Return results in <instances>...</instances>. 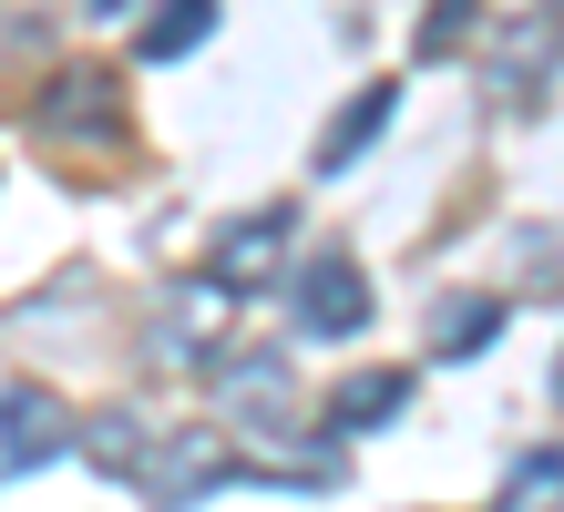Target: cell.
Wrapping results in <instances>:
<instances>
[{
    "mask_svg": "<svg viewBox=\"0 0 564 512\" xmlns=\"http://www.w3.org/2000/svg\"><path fill=\"white\" fill-rule=\"evenodd\" d=\"M247 482V461L226 451V431H164L134 451V492L144 512H195V502H216V492H237Z\"/></svg>",
    "mask_w": 564,
    "mask_h": 512,
    "instance_id": "1",
    "label": "cell"
},
{
    "mask_svg": "<svg viewBox=\"0 0 564 512\" xmlns=\"http://www.w3.org/2000/svg\"><path fill=\"white\" fill-rule=\"evenodd\" d=\"M42 133L52 144H123V83L104 73V62H73V73H52V92H42Z\"/></svg>",
    "mask_w": 564,
    "mask_h": 512,
    "instance_id": "2",
    "label": "cell"
},
{
    "mask_svg": "<svg viewBox=\"0 0 564 512\" xmlns=\"http://www.w3.org/2000/svg\"><path fill=\"white\" fill-rule=\"evenodd\" d=\"M288 318H297V338H359L370 328V277H359V257H308L288 277Z\"/></svg>",
    "mask_w": 564,
    "mask_h": 512,
    "instance_id": "3",
    "label": "cell"
},
{
    "mask_svg": "<svg viewBox=\"0 0 564 512\" xmlns=\"http://www.w3.org/2000/svg\"><path fill=\"white\" fill-rule=\"evenodd\" d=\"M226 307H237V297H226L216 277H175V287L154 297V328H144V359H154V369H195V359L216 349V328H226Z\"/></svg>",
    "mask_w": 564,
    "mask_h": 512,
    "instance_id": "4",
    "label": "cell"
},
{
    "mask_svg": "<svg viewBox=\"0 0 564 512\" xmlns=\"http://www.w3.org/2000/svg\"><path fill=\"white\" fill-rule=\"evenodd\" d=\"M73 451V410H62L42 380H11L0 390V482H21V471H42Z\"/></svg>",
    "mask_w": 564,
    "mask_h": 512,
    "instance_id": "5",
    "label": "cell"
},
{
    "mask_svg": "<svg viewBox=\"0 0 564 512\" xmlns=\"http://www.w3.org/2000/svg\"><path fill=\"white\" fill-rule=\"evenodd\" d=\"M288 236H297V216L288 205H257V216H237L216 236V257H206V277L226 287V297H247V287H268L278 266H288Z\"/></svg>",
    "mask_w": 564,
    "mask_h": 512,
    "instance_id": "6",
    "label": "cell"
},
{
    "mask_svg": "<svg viewBox=\"0 0 564 512\" xmlns=\"http://www.w3.org/2000/svg\"><path fill=\"white\" fill-rule=\"evenodd\" d=\"M401 410H411V369H349L318 410V440H359V431L401 421Z\"/></svg>",
    "mask_w": 564,
    "mask_h": 512,
    "instance_id": "7",
    "label": "cell"
},
{
    "mask_svg": "<svg viewBox=\"0 0 564 512\" xmlns=\"http://www.w3.org/2000/svg\"><path fill=\"white\" fill-rule=\"evenodd\" d=\"M482 92H492V113H523V123H534L544 102H554V31L534 21V42H503V52H492V73H482Z\"/></svg>",
    "mask_w": 564,
    "mask_h": 512,
    "instance_id": "8",
    "label": "cell"
},
{
    "mask_svg": "<svg viewBox=\"0 0 564 512\" xmlns=\"http://www.w3.org/2000/svg\"><path fill=\"white\" fill-rule=\"evenodd\" d=\"M216 390H226V410H237V421H257V431H278L288 421V359L278 349H237V359H216Z\"/></svg>",
    "mask_w": 564,
    "mask_h": 512,
    "instance_id": "9",
    "label": "cell"
},
{
    "mask_svg": "<svg viewBox=\"0 0 564 512\" xmlns=\"http://www.w3.org/2000/svg\"><path fill=\"white\" fill-rule=\"evenodd\" d=\"M390 113H401V83H359V92L339 102V123L318 133V175H349V164L390 133Z\"/></svg>",
    "mask_w": 564,
    "mask_h": 512,
    "instance_id": "10",
    "label": "cell"
},
{
    "mask_svg": "<svg viewBox=\"0 0 564 512\" xmlns=\"http://www.w3.org/2000/svg\"><path fill=\"white\" fill-rule=\"evenodd\" d=\"M216 42V0H154V21L134 31V62H185Z\"/></svg>",
    "mask_w": 564,
    "mask_h": 512,
    "instance_id": "11",
    "label": "cell"
},
{
    "mask_svg": "<svg viewBox=\"0 0 564 512\" xmlns=\"http://www.w3.org/2000/svg\"><path fill=\"white\" fill-rule=\"evenodd\" d=\"M492 328H503V307H492V297L431 307V359H473V349H492Z\"/></svg>",
    "mask_w": 564,
    "mask_h": 512,
    "instance_id": "12",
    "label": "cell"
},
{
    "mask_svg": "<svg viewBox=\"0 0 564 512\" xmlns=\"http://www.w3.org/2000/svg\"><path fill=\"white\" fill-rule=\"evenodd\" d=\"M554 492H564V461H554V440H534V451L513 461V482H503L492 512H554Z\"/></svg>",
    "mask_w": 564,
    "mask_h": 512,
    "instance_id": "13",
    "label": "cell"
},
{
    "mask_svg": "<svg viewBox=\"0 0 564 512\" xmlns=\"http://www.w3.org/2000/svg\"><path fill=\"white\" fill-rule=\"evenodd\" d=\"M473 11H482V0H431V11H421V31H411V52H421V62L473 52Z\"/></svg>",
    "mask_w": 564,
    "mask_h": 512,
    "instance_id": "14",
    "label": "cell"
},
{
    "mask_svg": "<svg viewBox=\"0 0 564 512\" xmlns=\"http://www.w3.org/2000/svg\"><path fill=\"white\" fill-rule=\"evenodd\" d=\"M83 451L104 461V471H134V451H144V421H134V410H93V421H83Z\"/></svg>",
    "mask_w": 564,
    "mask_h": 512,
    "instance_id": "15",
    "label": "cell"
}]
</instances>
